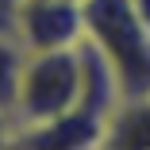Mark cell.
I'll list each match as a JSON object with an SVG mask.
<instances>
[{"label":"cell","instance_id":"5b68a950","mask_svg":"<svg viewBox=\"0 0 150 150\" xmlns=\"http://www.w3.org/2000/svg\"><path fill=\"white\" fill-rule=\"evenodd\" d=\"M12 139H16V123H12V112L0 104V150H8L12 146Z\"/></svg>","mask_w":150,"mask_h":150},{"label":"cell","instance_id":"7a4b0ae2","mask_svg":"<svg viewBox=\"0 0 150 150\" xmlns=\"http://www.w3.org/2000/svg\"><path fill=\"white\" fill-rule=\"evenodd\" d=\"M85 42L108 62L123 100H150V31L131 0H85Z\"/></svg>","mask_w":150,"mask_h":150},{"label":"cell","instance_id":"277c9868","mask_svg":"<svg viewBox=\"0 0 150 150\" xmlns=\"http://www.w3.org/2000/svg\"><path fill=\"white\" fill-rule=\"evenodd\" d=\"M19 4L23 0H0V35L4 39H12V31H16V12H19ZM16 42V39H12Z\"/></svg>","mask_w":150,"mask_h":150},{"label":"cell","instance_id":"52a82bcc","mask_svg":"<svg viewBox=\"0 0 150 150\" xmlns=\"http://www.w3.org/2000/svg\"><path fill=\"white\" fill-rule=\"evenodd\" d=\"M66 4H85V0H66Z\"/></svg>","mask_w":150,"mask_h":150},{"label":"cell","instance_id":"8992f818","mask_svg":"<svg viewBox=\"0 0 150 150\" xmlns=\"http://www.w3.org/2000/svg\"><path fill=\"white\" fill-rule=\"evenodd\" d=\"M131 8H135V16H139V23L150 31V0H131Z\"/></svg>","mask_w":150,"mask_h":150},{"label":"cell","instance_id":"6da1fadb","mask_svg":"<svg viewBox=\"0 0 150 150\" xmlns=\"http://www.w3.org/2000/svg\"><path fill=\"white\" fill-rule=\"evenodd\" d=\"M88 93V46H69V50H19V66L12 81V123L19 131H39L50 127L69 112L81 108Z\"/></svg>","mask_w":150,"mask_h":150},{"label":"cell","instance_id":"3957f363","mask_svg":"<svg viewBox=\"0 0 150 150\" xmlns=\"http://www.w3.org/2000/svg\"><path fill=\"white\" fill-rule=\"evenodd\" d=\"M16 46L23 54L35 50H69L85 42V4L66 0H23L16 12Z\"/></svg>","mask_w":150,"mask_h":150}]
</instances>
